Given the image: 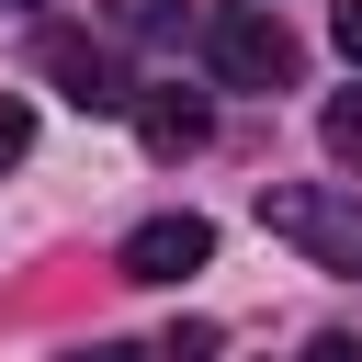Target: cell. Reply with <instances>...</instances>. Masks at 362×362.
I'll return each mask as SVG.
<instances>
[{
  "instance_id": "5",
  "label": "cell",
  "mask_w": 362,
  "mask_h": 362,
  "mask_svg": "<svg viewBox=\"0 0 362 362\" xmlns=\"http://www.w3.org/2000/svg\"><path fill=\"white\" fill-rule=\"evenodd\" d=\"M136 136H147V158H192V147L215 136V113H204L192 90H136Z\"/></svg>"
},
{
  "instance_id": "4",
  "label": "cell",
  "mask_w": 362,
  "mask_h": 362,
  "mask_svg": "<svg viewBox=\"0 0 362 362\" xmlns=\"http://www.w3.org/2000/svg\"><path fill=\"white\" fill-rule=\"evenodd\" d=\"M215 260V226L204 215H147L136 238H124V283H181V272H204Z\"/></svg>"
},
{
  "instance_id": "2",
  "label": "cell",
  "mask_w": 362,
  "mask_h": 362,
  "mask_svg": "<svg viewBox=\"0 0 362 362\" xmlns=\"http://www.w3.org/2000/svg\"><path fill=\"white\" fill-rule=\"evenodd\" d=\"M204 57H215V79H226V90H294V79H305L294 23H283V11H260V0L215 11V23H204Z\"/></svg>"
},
{
  "instance_id": "8",
  "label": "cell",
  "mask_w": 362,
  "mask_h": 362,
  "mask_svg": "<svg viewBox=\"0 0 362 362\" xmlns=\"http://www.w3.org/2000/svg\"><path fill=\"white\" fill-rule=\"evenodd\" d=\"M328 147H339V158H362V79L328 102Z\"/></svg>"
},
{
  "instance_id": "12",
  "label": "cell",
  "mask_w": 362,
  "mask_h": 362,
  "mask_svg": "<svg viewBox=\"0 0 362 362\" xmlns=\"http://www.w3.org/2000/svg\"><path fill=\"white\" fill-rule=\"evenodd\" d=\"M305 362H362V339H339V328H328V339H317Z\"/></svg>"
},
{
  "instance_id": "11",
  "label": "cell",
  "mask_w": 362,
  "mask_h": 362,
  "mask_svg": "<svg viewBox=\"0 0 362 362\" xmlns=\"http://www.w3.org/2000/svg\"><path fill=\"white\" fill-rule=\"evenodd\" d=\"M68 362H147L136 339H90V351H68Z\"/></svg>"
},
{
  "instance_id": "1",
  "label": "cell",
  "mask_w": 362,
  "mask_h": 362,
  "mask_svg": "<svg viewBox=\"0 0 362 362\" xmlns=\"http://www.w3.org/2000/svg\"><path fill=\"white\" fill-rule=\"evenodd\" d=\"M260 226L283 249H305L317 272H362V192H339V181H272Z\"/></svg>"
},
{
  "instance_id": "3",
  "label": "cell",
  "mask_w": 362,
  "mask_h": 362,
  "mask_svg": "<svg viewBox=\"0 0 362 362\" xmlns=\"http://www.w3.org/2000/svg\"><path fill=\"white\" fill-rule=\"evenodd\" d=\"M34 68H45L79 113H136V79H124V57H113L102 34H45V45H34Z\"/></svg>"
},
{
  "instance_id": "7",
  "label": "cell",
  "mask_w": 362,
  "mask_h": 362,
  "mask_svg": "<svg viewBox=\"0 0 362 362\" xmlns=\"http://www.w3.org/2000/svg\"><path fill=\"white\" fill-rule=\"evenodd\" d=\"M23 158H34V102L0 90V170H23Z\"/></svg>"
},
{
  "instance_id": "6",
  "label": "cell",
  "mask_w": 362,
  "mask_h": 362,
  "mask_svg": "<svg viewBox=\"0 0 362 362\" xmlns=\"http://www.w3.org/2000/svg\"><path fill=\"white\" fill-rule=\"evenodd\" d=\"M102 11H113V34H170L181 23V0H102Z\"/></svg>"
},
{
  "instance_id": "10",
  "label": "cell",
  "mask_w": 362,
  "mask_h": 362,
  "mask_svg": "<svg viewBox=\"0 0 362 362\" xmlns=\"http://www.w3.org/2000/svg\"><path fill=\"white\" fill-rule=\"evenodd\" d=\"M328 34H339V57L362 68V0H339V11H328Z\"/></svg>"
},
{
  "instance_id": "9",
  "label": "cell",
  "mask_w": 362,
  "mask_h": 362,
  "mask_svg": "<svg viewBox=\"0 0 362 362\" xmlns=\"http://www.w3.org/2000/svg\"><path fill=\"white\" fill-rule=\"evenodd\" d=\"M170 362H215V328H204V317H181V328H170Z\"/></svg>"
}]
</instances>
